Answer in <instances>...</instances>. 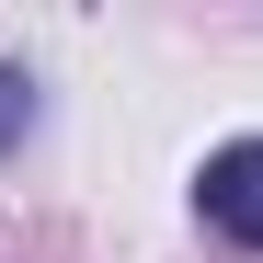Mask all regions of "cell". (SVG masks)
<instances>
[{"label": "cell", "mask_w": 263, "mask_h": 263, "mask_svg": "<svg viewBox=\"0 0 263 263\" xmlns=\"http://www.w3.org/2000/svg\"><path fill=\"white\" fill-rule=\"evenodd\" d=\"M195 206H206V229L217 240H240V252H263V138H229L206 160V183H195Z\"/></svg>", "instance_id": "6da1fadb"}]
</instances>
